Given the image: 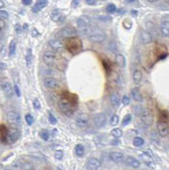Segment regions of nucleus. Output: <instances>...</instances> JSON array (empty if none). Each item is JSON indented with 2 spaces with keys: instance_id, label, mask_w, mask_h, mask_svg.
<instances>
[{
  "instance_id": "1",
  "label": "nucleus",
  "mask_w": 169,
  "mask_h": 170,
  "mask_svg": "<svg viewBox=\"0 0 169 170\" xmlns=\"http://www.w3.org/2000/svg\"><path fill=\"white\" fill-rule=\"evenodd\" d=\"M58 105L60 108V111L63 114H65L66 117H72L74 113V105H75V101L72 100L70 98L67 97H62L58 102Z\"/></svg>"
},
{
  "instance_id": "2",
  "label": "nucleus",
  "mask_w": 169,
  "mask_h": 170,
  "mask_svg": "<svg viewBox=\"0 0 169 170\" xmlns=\"http://www.w3.org/2000/svg\"><path fill=\"white\" fill-rule=\"evenodd\" d=\"M66 47L67 50L72 55H76L82 50V43L78 37H72L67 38L66 43Z\"/></svg>"
},
{
  "instance_id": "3",
  "label": "nucleus",
  "mask_w": 169,
  "mask_h": 170,
  "mask_svg": "<svg viewBox=\"0 0 169 170\" xmlns=\"http://www.w3.org/2000/svg\"><path fill=\"white\" fill-rule=\"evenodd\" d=\"M77 27L81 30L82 32L84 33L85 35H88L91 30L93 29L92 27H91L90 21H89V19L87 16H81V17H79L77 19Z\"/></svg>"
},
{
  "instance_id": "4",
  "label": "nucleus",
  "mask_w": 169,
  "mask_h": 170,
  "mask_svg": "<svg viewBox=\"0 0 169 170\" xmlns=\"http://www.w3.org/2000/svg\"><path fill=\"white\" fill-rule=\"evenodd\" d=\"M88 37L93 43H101L106 38V34L103 31L100 29H92L91 32L88 34Z\"/></svg>"
},
{
  "instance_id": "5",
  "label": "nucleus",
  "mask_w": 169,
  "mask_h": 170,
  "mask_svg": "<svg viewBox=\"0 0 169 170\" xmlns=\"http://www.w3.org/2000/svg\"><path fill=\"white\" fill-rule=\"evenodd\" d=\"M20 138V131L16 128H10L8 130V134H7L6 142L9 145H12L16 143Z\"/></svg>"
},
{
  "instance_id": "6",
  "label": "nucleus",
  "mask_w": 169,
  "mask_h": 170,
  "mask_svg": "<svg viewBox=\"0 0 169 170\" xmlns=\"http://www.w3.org/2000/svg\"><path fill=\"white\" fill-rule=\"evenodd\" d=\"M89 124V117L87 113H80L76 118V124L80 129H85Z\"/></svg>"
},
{
  "instance_id": "7",
  "label": "nucleus",
  "mask_w": 169,
  "mask_h": 170,
  "mask_svg": "<svg viewBox=\"0 0 169 170\" xmlns=\"http://www.w3.org/2000/svg\"><path fill=\"white\" fill-rule=\"evenodd\" d=\"M7 120L10 124L19 125L21 124V115L15 110L9 111L7 112Z\"/></svg>"
},
{
  "instance_id": "8",
  "label": "nucleus",
  "mask_w": 169,
  "mask_h": 170,
  "mask_svg": "<svg viewBox=\"0 0 169 170\" xmlns=\"http://www.w3.org/2000/svg\"><path fill=\"white\" fill-rule=\"evenodd\" d=\"M158 133L162 137H167L169 134V125L166 121L159 120L157 124Z\"/></svg>"
},
{
  "instance_id": "9",
  "label": "nucleus",
  "mask_w": 169,
  "mask_h": 170,
  "mask_svg": "<svg viewBox=\"0 0 169 170\" xmlns=\"http://www.w3.org/2000/svg\"><path fill=\"white\" fill-rule=\"evenodd\" d=\"M141 121L144 125L150 126L154 122L153 115L150 111L144 110V111H142V113H141Z\"/></svg>"
},
{
  "instance_id": "10",
  "label": "nucleus",
  "mask_w": 169,
  "mask_h": 170,
  "mask_svg": "<svg viewBox=\"0 0 169 170\" xmlns=\"http://www.w3.org/2000/svg\"><path fill=\"white\" fill-rule=\"evenodd\" d=\"M94 124L99 129H101L106 126V117L104 113H97L94 117Z\"/></svg>"
},
{
  "instance_id": "11",
  "label": "nucleus",
  "mask_w": 169,
  "mask_h": 170,
  "mask_svg": "<svg viewBox=\"0 0 169 170\" xmlns=\"http://www.w3.org/2000/svg\"><path fill=\"white\" fill-rule=\"evenodd\" d=\"M77 33V30H76L75 28L67 26V27H65L60 31V35L62 37H64V38H70V37H76Z\"/></svg>"
},
{
  "instance_id": "12",
  "label": "nucleus",
  "mask_w": 169,
  "mask_h": 170,
  "mask_svg": "<svg viewBox=\"0 0 169 170\" xmlns=\"http://www.w3.org/2000/svg\"><path fill=\"white\" fill-rule=\"evenodd\" d=\"M1 89H2V91H3L4 95L6 96L7 98H11L14 95L15 90L13 89L12 85L9 82H7V81L3 82L1 84Z\"/></svg>"
},
{
  "instance_id": "13",
  "label": "nucleus",
  "mask_w": 169,
  "mask_h": 170,
  "mask_svg": "<svg viewBox=\"0 0 169 170\" xmlns=\"http://www.w3.org/2000/svg\"><path fill=\"white\" fill-rule=\"evenodd\" d=\"M43 61L48 66H53L56 61V55L51 51H47L44 54Z\"/></svg>"
},
{
  "instance_id": "14",
  "label": "nucleus",
  "mask_w": 169,
  "mask_h": 170,
  "mask_svg": "<svg viewBox=\"0 0 169 170\" xmlns=\"http://www.w3.org/2000/svg\"><path fill=\"white\" fill-rule=\"evenodd\" d=\"M139 38H140L141 43L144 44H148L150 43L153 40L152 38V35L148 31L145 30H140V33H139Z\"/></svg>"
},
{
  "instance_id": "15",
  "label": "nucleus",
  "mask_w": 169,
  "mask_h": 170,
  "mask_svg": "<svg viewBox=\"0 0 169 170\" xmlns=\"http://www.w3.org/2000/svg\"><path fill=\"white\" fill-rule=\"evenodd\" d=\"M160 31L162 36L164 37H169V21L162 20L160 26Z\"/></svg>"
},
{
  "instance_id": "16",
  "label": "nucleus",
  "mask_w": 169,
  "mask_h": 170,
  "mask_svg": "<svg viewBox=\"0 0 169 170\" xmlns=\"http://www.w3.org/2000/svg\"><path fill=\"white\" fill-rule=\"evenodd\" d=\"M110 159L116 163H122L124 161V155L118 152H110L109 155Z\"/></svg>"
},
{
  "instance_id": "17",
  "label": "nucleus",
  "mask_w": 169,
  "mask_h": 170,
  "mask_svg": "<svg viewBox=\"0 0 169 170\" xmlns=\"http://www.w3.org/2000/svg\"><path fill=\"white\" fill-rule=\"evenodd\" d=\"M101 167V162L98 158H92L87 163V168L91 170H95Z\"/></svg>"
},
{
  "instance_id": "18",
  "label": "nucleus",
  "mask_w": 169,
  "mask_h": 170,
  "mask_svg": "<svg viewBox=\"0 0 169 170\" xmlns=\"http://www.w3.org/2000/svg\"><path fill=\"white\" fill-rule=\"evenodd\" d=\"M49 45L51 49H53L55 51H60V50H62L63 47H64L62 42L60 39H56V38L49 40Z\"/></svg>"
},
{
  "instance_id": "19",
  "label": "nucleus",
  "mask_w": 169,
  "mask_h": 170,
  "mask_svg": "<svg viewBox=\"0 0 169 170\" xmlns=\"http://www.w3.org/2000/svg\"><path fill=\"white\" fill-rule=\"evenodd\" d=\"M48 3H49L48 0H37V2H36L35 5L33 6L31 10H32V12L34 13L39 12V11H41L42 9H44L45 7L47 6Z\"/></svg>"
},
{
  "instance_id": "20",
  "label": "nucleus",
  "mask_w": 169,
  "mask_h": 170,
  "mask_svg": "<svg viewBox=\"0 0 169 170\" xmlns=\"http://www.w3.org/2000/svg\"><path fill=\"white\" fill-rule=\"evenodd\" d=\"M44 84L49 89H55V88L59 86V82H58V80L55 79V78H54V77H46L44 79Z\"/></svg>"
},
{
  "instance_id": "21",
  "label": "nucleus",
  "mask_w": 169,
  "mask_h": 170,
  "mask_svg": "<svg viewBox=\"0 0 169 170\" xmlns=\"http://www.w3.org/2000/svg\"><path fill=\"white\" fill-rule=\"evenodd\" d=\"M140 158L144 163L149 167L153 168L155 166V162H154L153 158H151V156L148 154L147 152H144V153L140 154Z\"/></svg>"
},
{
  "instance_id": "22",
  "label": "nucleus",
  "mask_w": 169,
  "mask_h": 170,
  "mask_svg": "<svg viewBox=\"0 0 169 170\" xmlns=\"http://www.w3.org/2000/svg\"><path fill=\"white\" fill-rule=\"evenodd\" d=\"M126 163L128 164L130 167L134 168H138L139 166H140V163L138 162V160H137L136 158H134V157H127L126 158Z\"/></svg>"
},
{
  "instance_id": "23",
  "label": "nucleus",
  "mask_w": 169,
  "mask_h": 170,
  "mask_svg": "<svg viewBox=\"0 0 169 170\" xmlns=\"http://www.w3.org/2000/svg\"><path fill=\"white\" fill-rule=\"evenodd\" d=\"M131 95L133 97V99L135 101L137 102H142L143 101V96L142 94L140 93V91L138 88H134L131 90Z\"/></svg>"
},
{
  "instance_id": "24",
  "label": "nucleus",
  "mask_w": 169,
  "mask_h": 170,
  "mask_svg": "<svg viewBox=\"0 0 169 170\" xmlns=\"http://www.w3.org/2000/svg\"><path fill=\"white\" fill-rule=\"evenodd\" d=\"M51 19L54 22H59L62 19V13L60 12L59 9H54L51 13Z\"/></svg>"
},
{
  "instance_id": "25",
  "label": "nucleus",
  "mask_w": 169,
  "mask_h": 170,
  "mask_svg": "<svg viewBox=\"0 0 169 170\" xmlns=\"http://www.w3.org/2000/svg\"><path fill=\"white\" fill-rule=\"evenodd\" d=\"M146 28H147V31L149 32L151 35H157V34H158L157 26L155 25L154 22H146Z\"/></svg>"
},
{
  "instance_id": "26",
  "label": "nucleus",
  "mask_w": 169,
  "mask_h": 170,
  "mask_svg": "<svg viewBox=\"0 0 169 170\" xmlns=\"http://www.w3.org/2000/svg\"><path fill=\"white\" fill-rule=\"evenodd\" d=\"M8 129L6 126L3 124H0V140L2 142H6L7 134H8Z\"/></svg>"
},
{
  "instance_id": "27",
  "label": "nucleus",
  "mask_w": 169,
  "mask_h": 170,
  "mask_svg": "<svg viewBox=\"0 0 169 170\" xmlns=\"http://www.w3.org/2000/svg\"><path fill=\"white\" fill-rule=\"evenodd\" d=\"M116 62L120 67L124 68L126 66V58L122 54H118L116 56Z\"/></svg>"
},
{
  "instance_id": "28",
  "label": "nucleus",
  "mask_w": 169,
  "mask_h": 170,
  "mask_svg": "<svg viewBox=\"0 0 169 170\" xmlns=\"http://www.w3.org/2000/svg\"><path fill=\"white\" fill-rule=\"evenodd\" d=\"M110 102L114 107H118L121 104V99H120V96L117 94H112L110 95Z\"/></svg>"
},
{
  "instance_id": "29",
  "label": "nucleus",
  "mask_w": 169,
  "mask_h": 170,
  "mask_svg": "<svg viewBox=\"0 0 169 170\" xmlns=\"http://www.w3.org/2000/svg\"><path fill=\"white\" fill-rule=\"evenodd\" d=\"M142 80V72L139 70H135L133 74V81L136 84H138Z\"/></svg>"
},
{
  "instance_id": "30",
  "label": "nucleus",
  "mask_w": 169,
  "mask_h": 170,
  "mask_svg": "<svg viewBox=\"0 0 169 170\" xmlns=\"http://www.w3.org/2000/svg\"><path fill=\"white\" fill-rule=\"evenodd\" d=\"M84 152L85 149L84 147H83V145H81V144H77V145H76L75 153L78 158H82V157L84 155Z\"/></svg>"
},
{
  "instance_id": "31",
  "label": "nucleus",
  "mask_w": 169,
  "mask_h": 170,
  "mask_svg": "<svg viewBox=\"0 0 169 170\" xmlns=\"http://www.w3.org/2000/svg\"><path fill=\"white\" fill-rule=\"evenodd\" d=\"M16 50V40H12L10 42V46H9V56H13L15 55Z\"/></svg>"
},
{
  "instance_id": "32",
  "label": "nucleus",
  "mask_w": 169,
  "mask_h": 170,
  "mask_svg": "<svg viewBox=\"0 0 169 170\" xmlns=\"http://www.w3.org/2000/svg\"><path fill=\"white\" fill-rule=\"evenodd\" d=\"M110 134H111V135H112L113 137H115L116 139H119V138H121L122 136V129H118V128L113 129L111 130Z\"/></svg>"
},
{
  "instance_id": "33",
  "label": "nucleus",
  "mask_w": 169,
  "mask_h": 170,
  "mask_svg": "<svg viewBox=\"0 0 169 170\" xmlns=\"http://www.w3.org/2000/svg\"><path fill=\"white\" fill-rule=\"evenodd\" d=\"M133 144L136 147H141V146L144 145V140L140 137H135L134 140H133Z\"/></svg>"
},
{
  "instance_id": "34",
  "label": "nucleus",
  "mask_w": 169,
  "mask_h": 170,
  "mask_svg": "<svg viewBox=\"0 0 169 170\" xmlns=\"http://www.w3.org/2000/svg\"><path fill=\"white\" fill-rule=\"evenodd\" d=\"M26 62L27 66H30L32 63V53H31V49H28V50H27V54L26 56Z\"/></svg>"
},
{
  "instance_id": "35",
  "label": "nucleus",
  "mask_w": 169,
  "mask_h": 170,
  "mask_svg": "<svg viewBox=\"0 0 169 170\" xmlns=\"http://www.w3.org/2000/svg\"><path fill=\"white\" fill-rule=\"evenodd\" d=\"M21 168H23V169H32L33 167L31 166V164L30 163H27L26 161H22L21 163Z\"/></svg>"
},
{
  "instance_id": "36",
  "label": "nucleus",
  "mask_w": 169,
  "mask_h": 170,
  "mask_svg": "<svg viewBox=\"0 0 169 170\" xmlns=\"http://www.w3.org/2000/svg\"><path fill=\"white\" fill-rule=\"evenodd\" d=\"M116 7L115 4H113V3H110L108 4L106 7V11L110 14H112V13L116 12Z\"/></svg>"
},
{
  "instance_id": "37",
  "label": "nucleus",
  "mask_w": 169,
  "mask_h": 170,
  "mask_svg": "<svg viewBox=\"0 0 169 170\" xmlns=\"http://www.w3.org/2000/svg\"><path fill=\"white\" fill-rule=\"evenodd\" d=\"M132 120V116L130 114H127L123 118V120H122V125L123 126H126V125H128L129 124H130V122Z\"/></svg>"
},
{
  "instance_id": "38",
  "label": "nucleus",
  "mask_w": 169,
  "mask_h": 170,
  "mask_svg": "<svg viewBox=\"0 0 169 170\" xmlns=\"http://www.w3.org/2000/svg\"><path fill=\"white\" fill-rule=\"evenodd\" d=\"M25 119H26V124H28L29 126L32 125L33 122H34V118H33V117H32L31 114H26V115Z\"/></svg>"
},
{
  "instance_id": "39",
  "label": "nucleus",
  "mask_w": 169,
  "mask_h": 170,
  "mask_svg": "<svg viewBox=\"0 0 169 170\" xmlns=\"http://www.w3.org/2000/svg\"><path fill=\"white\" fill-rule=\"evenodd\" d=\"M118 122H119V117H118V115H113L111 118H110V124L113 125V126H115V125L118 124Z\"/></svg>"
},
{
  "instance_id": "40",
  "label": "nucleus",
  "mask_w": 169,
  "mask_h": 170,
  "mask_svg": "<svg viewBox=\"0 0 169 170\" xmlns=\"http://www.w3.org/2000/svg\"><path fill=\"white\" fill-rule=\"evenodd\" d=\"M40 136L42 139L45 140V141H47L49 138V134L47 130H43L42 132L40 133Z\"/></svg>"
},
{
  "instance_id": "41",
  "label": "nucleus",
  "mask_w": 169,
  "mask_h": 170,
  "mask_svg": "<svg viewBox=\"0 0 169 170\" xmlns=\"http://www.w3.org/2000/svg\"><path fill=\"white\" fill-rule=\"evenodd\" d=\"M49 121L51 124H57V119L54 116L51 112H49Z\"/></svg>"
},
{
  "instance_id": "42",
  "label": "nucleus",
  "mask_w": 169,
  "mask_h": 170,
  "mask_svg": "<svg viewBox=\"0 0 169 170\" xmlns=\"http://www.w3.org/2000/svg\"><path fill=\"white\" fill-rule=\"evenodd\" d=\"M54 158H55V159H57V160H61L63 158V152L62 151H60V150H58V151H56L55 152V153H54Z\"/></svg>"
},
{
  "instance_id": "43",
  "label": "nucleus",
  "mask_w": 169,
  "mask_h": 170,
  "mask_svg": "<svg viewBox=\"0 0 169 170\" xmlns=\"http://www.w3.org/2000/svg\"><path fill=\"white\" fill-rule=\"evenodd\" d=\"M9 18V14L7 11L4 10H0V19H3V20H6Z\"/></svg>"
},
{
  "instance_id": "44",
  "label": "nucleus",
  "mask_w": 169,
  "mask_h": 170,
  "mask_svg": "<svg viewBox=\"0 0 169 170\" xmlns=\"http://www.w3.org/2000/svg\"><path fill=\"white\" fill-rule=\"evenodd\" d=\"M5 22H3V19H0V36L2 35L3 33V30H4V28H5Z\"/></svg>"
},
{
  "instance_id": "45",
  "label": "nucleus",
  "mask_w": 169,
  "mask_h": 170,
  "mask_svg": "<svg viewBox=\"0 0 169 170\" xmlns=\"http://www.w3.org/2000/svg\"><path fill=\"white\" fill-rule=\"evenodd\" d=\"M130 103V99L128 95H124L122 98V104L123 105H129Z\"/></svg>"
},
{
  "instance_id": "46",
  "label": "nucleus",
  "mask_w": 169,
  "mask_h": 170,
  "mask_svg": "<svg viewBox=\"0 0 169 170\" xmlns=\"http://www.w3.org/2000/svg\"><path fill=\"white\" fill-rule=\"evenodd\" d=\"M14 90H15V93H16V96H17V97H21V90H20L19 87L17 86V85H15V86H14Z\"/></svg>"
},
{
  "instance_id": "47",
  "label": "nucleus",
  "mask_w": 169,
  "mask_h": 170,
  "mask_svg": "<svg viewBox=\"0 0 169 170\" xmlns=\"http://www.w3.org/2000/svg\"><path fill=\"white\" fill-rule=\"evenodd\" d=\"M33 106H34L35 109H37V110H38V109H40V102H39V100H38V99H36L33 101Z\"/></svg>"
},
{
  "instance_id": "48",
  "label": "nucleus",
  "mask_w": 169,
  "mask_h": 170,
  "mask_svg": "<svg viewBox=\"0 0 169 170\" xmlns=\"http://www.w3.org/2000/svg\"><path fill=\"white\" fill-rule=\"evenodd\" d=\"M7 69V65L5 63H3V62L0 61V71H5Z\"/></svg>"
},
{
  "instance_id": "49",
  "label": "nucleus",
  "mask_w": 169,
  "mask_h": 170,
  "mask_svg": "<svg viewBox=\"0 0 169 170\" xmlns=\"http://www.w3.org/2000/svg\"><path fill=\"white\" fill-rule=\"evenodd\" d=\"M15 29H16V32L17 33H20V32L22 31L21 26L20 25V24H16V25L15 26Z\"/></svg>"
},
{
  "instance_id": "50",
  "label": "nucleus",
  "mask_w": 169,
  "mask_h": 170,
  "mask_svg": "<svg viewBox=\"0 0 169 170\" xmlns=\"http://www.w3.org/2000/svg\"><path fill=\"white\" fill-rule=\"evenodd\" d=\"M22 3L24 4V5H26V6H28V5H31V3H32V0H21Z\"/></svg>"
},
{
  "instance_id": "51",
  "label": "nucleus",
  "mask_w": 169,
  "mask_h": 170,
  "mask_svg": "<svg viewBox=\"0 0 169 170\" xmlns=\"http://www.w3.org/2000/svg\"><path fill=\"white\" fill-rule=\"evenodd\" d=\"M86 3L88 5H94L95 3H97V0H86Z\"/></svg>"
},
{
  "instance_id": "52",
  "label": "nucleus",
  "mask_w": 169,
  "mask_h": 170,
  "mask_svg": "<svg viewBox=\"0 0 169 170\" xmlns=\"http://www.w3.org/2000/svg\"><path fill=\"white\" fill-rule=\"evenodd\" d=\"M31 35H32V37H37L38 35H39V32H38V30L35 28V29H33L32 32H31Z\"/></svg>"
},
{
  "instance_id": "53",
  "label": "nucleus",
  "mask_w": 169,
  "mask_h": 170,
  "mask_svg": "<svg viewBox=\"0 0 169 170\" xmlns=\"http://www.w3.org/2000/svg\"><path fill=\"white\" fill-rule=\"evenodd\" d=\"M80 3V0H73L72 1V6L73 7H77Z\"/></svg>"
},
{
  "instance_id": "54",
  "label": "nucleus",
  "mask_w": 169,
  "mask_h": 170,
  "mask_svg": "<svg viewBox=\"0 0 169 170\" xmlns=\"http://www.w3.org/2000/svg\"><path fill=\"white\" fill-rule=\"evenodd\" d=\"M4 7V3H3L2 0H0V9Z\"/></svg>"
},
{
  "instance_id": "55",
  "label": "nucleus",
  "mask_w": 169,
  "mask_h": 170,
  "mask_svg": "<svg viewBox=\"0 0 169 170\" xmlns=\"http://www.w3.org/2000/svg\"><path fill=\"white\" fill-rule=\"evenodd\" d=\"M112 143H115V144H113V145H119V141H118V140H116H116H113V141H112Z\"/></svg>"
},
{
  "instance_id": "56",
  "label": "nucleus",
  "mask_w": 169,
  "mask_h": 170,
  "mask_svg": "<svg viewBox=\"0 0 169 170\" xmlns=\"http://www.w3.org/2000/svg\"><path fill=\"white\" fill-rule=\"evenodd\" d=\"M150 3H155V2H157V1H159V0H148Z\"/></svg>"
},
{
  "instance_id": "57",
  "label": "nucleus",
  "mask_w": 169,
  "mask_h": 170,
  "mask_svg": "<svg viewBox=\"0 0 169 170\" xmlns=\"http://www.w3.org/2000/svg\"><path fill=\"white\" fill-rule=\"evenodd\" d=\"M165 2H166L167 3H168V4H169V0H165Z\"/></svg>"
},
{
  "instance_id": "58",
  "label": "nucleus",
  "mask_w": 169,
  "mask_h": 170,
  "mask_svg": "<svg viewBox=\"0 0 169 170\" xmlns=\"http://www.w3.org/2000/svg\"><path fill=\"white\" fill-rule=\"evenodd\" d=\"M129 1H130V2H132V3H133V2H135V1H136V0H129Z\"/></svg>"
},
{
  "instance_id": "59",
  "label": "nucleus",
  "mask_w": 169,
  "mask_h": 170,
  "mask_svg": "<svg viewBox=\"0 0 169 170\" xmlns=\"http://www.w3.org/2000/svg\"><path fill=\"white\" fill-rule=\"evenodd\" d=\"M168 138H169V134H168Z\"/></svg>"
}]
</instances>
